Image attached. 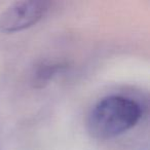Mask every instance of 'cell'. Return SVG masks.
<instances>
[{"label":"cell","instance_id":"obj_1","mask_svg":"<svg viewBox=\"0 0 150 150\" xmlns=\"http://www.w3.org/2000/svg\"><path fill=\"white\" fill-rule=\"evenodd\" d=\"M142 115L143 109L136 100L111 95L91 109L86 118V129L95 139H112L133 129Z\"/></svg>","mask_w":150,"mask_h":150},{"label":"cell","instance_id":"obj_2","mask_svg":"<svg viewBox=\"0 0 150 150\" xmlns=\"http://www.w3.org/2000/svg\"><path fill=\"white\" fill-rule=\"evenodd\" d=\"M50 8V2L23 0L9 4L0 13V32L16 33L37 24Z\"/></svg>","mask_w":150,"mask_h":150},{"label":"cell","instance_id":"obj_3","mask_svg":"<svg viewBox=\"0 0 150 150\" xmlns=\"http://www.w3.org/2000/svg\"><path fill=\"white\" fill-rule=\"evenodd\" d=\"M64 66L61 64H50V65H44L43 67H40L39 70L36 73L35 77V83L43 84L45 81L54 76L57 72L61 71V69Z\"/></svg>","mask_w":150,"mask_h":150}]
</instances>
